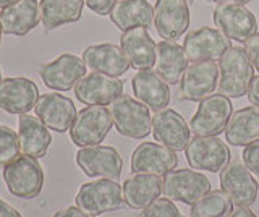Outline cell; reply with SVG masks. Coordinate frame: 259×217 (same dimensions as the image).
<instances>
[{"label":"cell","instance_id":"obj_1","mask_svg":"<svg viewBox=\"0 0 259 217\" xmlns=\"http://www.w3.org/2000/svg\"><path fill=\"white\" fill-rule=\"evenodd\" d=\"M253 78L254 67L245 47L232 46L219 60V93L227 98H243L248 94Z\"/></svg>","mask_w":259,"mask_h":217},{"label":"cell","instance_id":"obj_2","mask_svg":"<svg viewBox=\"0 0 259 217\" xmlns=\"http://www.w3.org/2000/svg\"><path fill=\"white\" fill-rule=\"evenodd\" d=\"M8 191L21 199H34L44 187V170L39 160L31 156H18L4 168Z\"/></svg>","mask_w":259,"mask_h":217},{"label":"cell","instance_id":"obj_3","mask_svg":"<svg viewBox=\"0 0 259 217\" xmlns=\"http://www.w3.org/2000/svg\"><path fill=\"white\" fill-rule=\"evenodd\" d=\"M75 203L86 212L99 215L125 209L123 188L120 183L110 179H101L81 185L75 196Z\"/></svg>","mask_w":259,"mask_h":217},{"label":"cell","instance_id":"obj_4","mask_svg":"<svg viewBox=\"0 0 259 217\" xmlns=\"http://www.w3.org/2000/svg\"><path fill=\"white\" fill-rule=\"evenodd\" d=\"M149 110L148 106L135 101L128 94H121L110 104V115L117 132L133 140H143L152 132V117Z\"/></svg>","mask_w":259,"mask_h":217},{"label":"cell","instance_id":"obj_5","mask_svg":"<svg viewBox=\"0 0 259 217\" xmlns=\"http://www.w3.org/2000/svg\"><path fill=\"white\" fill-rule=\"evenodd\" d=\"M113 120L105 106H88L81 109L70 128V138L78 148L97 146L112 130Z\"/></svg>","mask_w":259,"mask_h":217},{"label":"cell","instance_id":"obj_6","mask_svg":"<svg viewBox=\"0 0 259 217\" xmlns=\"http://www.w3.org/2000/svg\"><path fill=\"white\" fill-rule=\"evenodd\" d=\"M233 114L230 98L224 94H210L202 99L190 122L191 133L196 136H217L225 132Z\"/></svg>","mask_w":259,"mask_h":217},{"label":"cell","instance_id":"obj_7","mask_svg":"<svg viewBox=\"0 0 259 217\" xmlns=\"http://www.w3.org/2000/svg\"><path fill=\"white\" fill-rule=\"evenodd\" d=\"M185 154L191 168L210 173L222 172L230 162V149L217 136H196L186 146Z\"/></svg>","mask_w":259,"mask_h":217},{"label":"cell","instance_id":"obj_8","mask_svg":"<svg viewBox=\"0 0 259 217\" xmlns=\"http://www.w3.org/2000/svg\"><path fill=\"white\" fill-rule=\"evenodd\" d=\"M232 47V41L221 29L202 26L186 34L183 49L190 62H215Z\"/></svg>","mask_w":259,"mask_h":217},{"label":"cell","instance_id":"obj_9","mask_svg":"<svg viewBox=\"0 0 259 217\" xmlns=\"http://www.w3.org/2000/svg\"><path fill=\"white\" fill-rule=\"evenodd\" d=\"M210 191V180L204 173L180 168L164 175V195L172 201L193 206Z\"/></svg>","mask_w":259,"mask_h":217},{"label":"cell","instance_id":"obj_10","mask_svg":"<svg viewBox=\"0 0 259 217\" xmlns=\"http://www.w3.org/2000/svg\"><path fill=\"white\" fill-rule=\"evenodd\" d=\"M221 188L232 199L233 206H251L257 198L259 183L243 160L235 159L221 172Z\"/></svg>","mask_w":259,"mask_h":217},{"label":"cell","instance_id":"obj_11","mask_svg":"<svg viewBox=\"0 0 259 217\" xmlns=\"http://www.w3.org/2000/svg\"><path fill=\"white\" fill-rule=\"evenodd\" d=\"M76 164L84 175L96 179H110L117 180L121 175L123 159L118 151L112 146H88L81 148L76 152Z\"/></svg>","mask_w":259,"mask_h":217},{"label":"cell","instance_id":"obj_12","mask_svg":"<svg viewBox=\"0 0 259 217\" xmlns=\"http://www.w3.org/2000/svg\"><path fill=\"white\" fill-rule=\"evenodd\" d=\"M214 25L230 39L245 44L251 36L257 33V21L253 12L245 5L224 4L214 10Z\"/></svg>","mask_w":259,"mask_h":217},{"label":"cell","instance_id":"obj_13","mask_svg":"<svg viewBox=\"0 0 259 217\" xmlns=\"http://www.w3.org/2000/svg\"><path fill=\"white\" fill-rule=\"evenodd\" d=\"M86 63L73 54H62L55 60L44 63L39 68V75L49 90L70 91L81 78L86 76Z\"/></svg>","mask_w":259,"mask_h":217},{"label":"cell","instance_id":"obj_14","mask_svg":"<svg viewBox=\"0 0 259 217\" xmlns=\"http://www.w3.org/2000/svg\"><path fill=\"white\" fill-rule=\"evenodd\" d=\"M154 25L164 41L175 42L190 26V7L186 0H157Z\"/></svg>","mask_w":259,"mask_h":217},{"label":"cell","instance_id":"obj_15","mask_svg":"<svg viewBox=\"0 0 259 217\" xmlns=\"http://www.w3.org/2000/svg\"><path fill=\"white\" fill-rule=\"evenodd\" d=\"M219 86V63L196 62L186 68L180 81V98L198 102L212 94Z\"/></svg>","mask_w":259,"mask_h":217},{"label":"cell","instance_id":"obj_16","mask_svg":"<svg viewBox=\"0 0 259 217\" xmlns=\"http://www.w3.org/2000/svg\"><path fill=\"white\" fill-rule=\"evenodd\" d=\"M37 118L52 132H68L76 118V107L73 101L60 93H49L39 96L34 106Z\"/></svg>","mask_w":259,"mask_h":217},{"label":"cell","instance_id":"obj_17","mask_svg":"<svg viewBox=\"0 0 259 217\" xmlns=\"http://www.w3.org/2000/svg\"><path fill=\"white\" fill-rule=\"evenodd\" d=\"M123 94V81L107 75L93 73L79 79L75 86V96L86 106H109Z\"/></svg>","mask_w":259,"mask_h":217},{"label":"cell","instance_id":"obj_18","mask_svg":"<svg viewBox=\"0 0 259 217\" xmlns=\"http://www.w3.org/2000/svg\"><path fill=\"white\" fill-rule=\"evenodd\" d=\"M152 135L156 141L175 152L185 151L191 141V128L185 118L172 109L156 112L152 117Z\"/></svg>","mask_w":259,"mask_h":217},{"label":"cell","instance_id":"obj_19","mask_svg":"<svg viewBox=\"0 0 259 217\" xmlns=\"http://www.w3.org/2000/svg\"><path fill=\"white\" fill-rule=\"evenodd\" d=\"M177 165L178 157L175 151L165 148L160 143L146 141L133 151L132 156V170L135 173H154L164 177L175 170Z\"/></svg>","mask_w":259,"mask_h":217},{"label":"cell","instance_id":"obj_20","mask_svg":"<svg viewBox=\"0 0 259 217\" xmlns=\"http://www.w3.org/2000/svg\"><path fill=\"white\" fill-rule=\"evenodd\" d=\"M39 99V90L29 78H5L0 81V109L8 114H28Z\"/></svg>","mask_w":259,"mask_h":217},{"label":"cell","instance_id":"obj_21","mask_svg":"<svg viewBox=\"0 0 259 217\" xmlns=\"http://www.w3.org/2000/svg\"><path fill=\"white\" fill-rule=\"evenodd\" d=\"M120 47L135 70H151L157 62V44L146 28H133L120 37Z\"/></svg>","mask_w":259,"mask_h":217},{"label":"cell","instance_id":"obj_22","mask_svg":"<svg viewBox=\"0 0 259 217\" xmlns=\"http://www.w3.org/2000/svg\"><path fill=\"white\" fill-rule=\"evenodd\" d=\"M83 62L94 73L120 78L130 68L126 55L117 44H96L89 46L83 52Z\"/></svg>","mask_w":259,"mask_h":217},{"label":"cell","instance_id":"obj_23","mask_svg":"<svg viewBox=\"0 0 259 217\" xmlns=\"http://www.w3.org/2000/svg\"><path fill=\"white\" fill-rule=\"evenodd\" d=\"M133 94L154 112L167 109L170 104L168 83L154 70H140L132 79Z\"/></svg>","mask_w":259,"mask_h":217},{"label":"cell","instance_id":"obj_24","mask_svg":"<svg viewBox=\"0 0 259 217\" xmlns=\"http://www.w3.org/2000/svg\"><path fill=\"white\" fill-rule=\"evenodd\" d=\"M40 21L37 0H18L16 4L0 10V23L4 33L13 36H26Z\"/></svg>","mask_w":259,"mask_h":217},{"label":"cell","instance_id":"obj_25","mask_svg":"<svg viewBox=\"0 0 259 217\" xmlns=\"http://www.w3.org/2000/svg\"><path fill=\"white\" fill-rule=\"evenodd\" d=\"M121 188L128 207L144 209L164 193V180L154 173H135L123 182Z\"/></svg>","mask_w":259,"mask_h":217},{"label":"cell","instance_id":"obj_26","mask_svg":"<svg viewBox=\"0 0 259 217\" xmlns=\"http://www.w3.org/2000/svg\"><path fill=\"white\" fill-rule=\"evenodd\" d=\"M109 17L123 33L133 28L148 29L154 21V9L148 0H117Z\"/></svg>","mask_w":259,"mask_h":217},{"label":"cell","instance_id":"obj_27","mask_svg":"<svg viewBox=\"0 0 259 217\" xmlns=\"http://www.w3.org/2000/svg\"><path fill=\"white\" fill-rule=\"evenodd\" d=\"M18 140L23 154L40 159L52 143V135L39 118L23 114L18 122Z\"/></svg>","mask_w":259,"mask_h":217},{"label":"cell","instance_id":"obj_28","mask_svg":"<svg viewBox=\"0 0 259 217\" xmlns=\"http://www.w3.org/2000/svg\"><path fill=\"white\" fill-rule=\"evenodd\" d=\"M225 140L232 146H248L259 140V107L233 112L225 128Z\"/></svg>","mask_w":259,"mask_h":217},{"label":"cell","instance_id":"obj_29","mask_svg":"<svg viewBox=\"0 0 259 217\" xmlns=\"http://www.w3.org/2000/svg\"><path fill=\"white\" fill-rule=\"evenodd\" d=\"M157 73L168 84H178L188 68V57L183 46L172 41H160L157 44Z\"/></svg>","mask_w":259,"mask_h":217},{"label":"cell","instance_id":"obj_30","mask_svg":"<svg viewBox=\"0 0 259 217\" xmlns=\"http://www.w3.org/2000/svg\"><path fill=\"white\" fill-rule=\"evenodd\" d=\"M84 0H40V23L47 31L76 23L83 15Z\"/></svg>","mask_w":259,"mask_h":217},{"label":"cell","instance_id":"obj_31","mask_svg":"<svg viewBox=\"0 0 259 217\" xmlns=\"http://www.w3.org/2000/svg\"><path fill=\"white\" fill-rule=\"evenodd\" d=\"M233 211L232 199L222 190H210L191 206L190 217H229Z\"/></svg>","mask_w":259,"mask_h":217},{"label":"cell","instance_id":"obj_32","mask_svg":"<svg viewBox=\"0 0 259 217\" xmlns=\"http://www.w3.org/2000/svg\"><path fill=\"white\" fill-rule=\"evenodd\" d=\"M20 140L10 126L0 125V165H7L20 156Z\"/></svg>","mask_w":259,"mask_h":217},{"label":"cell","instance_id":"obj_33","mask_svg":"<svg viewBox=\"0 0 259 217\" xmlns=\"http://www.w3.org/2000/svg\"><path fill=\"white\" fill-rule=\"evenodd\" d=\"M138 217H180V211L172 199L159 198L148 207H144Z\"/></svg>","mask_w":259,"mask_h":217},{"label":"cell","instance_id":"obj_34","mask_svg":"<svg viewBox=\"0 0 259 217\" xmlns=\"http://www.w3.org/2000/svg\"><path fill=\"white\" fill-rule=\"evenodd\" d=\"M241 157H243L245 165L249 168V172L259 179V140L245 146Z\"/></svg>","mask_w":259,"mask_h":217},{"label":"cell","instance_id":"obj_35","mask_svg":"<svg viewBox=\"0 0 259 217\" xmlns=\"http://www.w3.org/2000/svg\"><path fill=\"white\" fill-rule=\"evenodd\" d=\"M84 4L89 7V10H93L99 17L110 15L113 5L117 4V0H84Z\"/></svg>","mask_w":259,"mask_h":217},{"label":"cell","instance_id":"obj_36","mask_svg":"<svg viewBox=\"0 0 259 217\" xmlns=\"http://www.w3.org/2000/svg\"><path fill=\"white\" fill-rule=\"evenodd\" d=\"M245 51L249 57V62L253 63L254 70L259 71V33L254 36H251L248 41L245 42Z\"/></svg>","mask_w":259,"mask_h":217},{"label":"cell","instance_id":"obj_37","mask_svg":"<svg viewBox=\"0 0 259 217\" xmlns=\"http://www.w3.org/2000/svg\"><path fill=\"white\" fill-rule=\"evenodd\" d=\"M54 217H96V215L86 212L84 209H81L79 206H70V207H65V209H60V211H57L54 214Z\"/></svg>","mask_w":259,"mask_h":217},{"label":"cell","instance_id":"obj_38","mask_svg":"<svg viewBox=\"0 0 259 217\" xmlns=\"http://www.w3.org/2000/svg\"><path fill=\"white\" fill-rule=\"evenodd\" d=\"M248 99L253 106L259 107V76H254L253 81L249 84V90H248Z\"/></svg>","mask_w":259,"mask_h":217},{"label":"cell","instance_id":"obj_39","mask_svg":"<svg viewBox=\"0 0 259 217\" xmlns=\"http://www.w3.org/2000/svg\"><path fill=\"white\" fill-rule=\"evenodd\" d=\"M0 217H23L13 206H10L5 201H0Z\"/></svg>","mask_w":259,"mask_h":217},{"label":"cell","instance_id":"obj_40","mask_svg":"<svg viewBox=\"0 0 259 217\" xmlns=\"http://www.w3.org/2000/svg\"><path fill=\"white\" fill-rule=\"evenodd\" d=\"M229 217H257V215H254V212L251 211V209H248L246 206H241L238 209H235Z\"/></svg>","mask_w":259,"mask_h":217},{"label":"cell","instance_id":"obj_41","mask_svg":"<svg viewBox=\"0 0 259 217\" xmlns=\"http://www.w3.org/2000/svg\"><path fill=\"white\" fill-rule=\"evenodd\" d=\"M217 5H224V4H237V5H245L248 2H253V0H210Z\"/></svg>","mask_w":259,"mask_h":217},{"label":"cell","instance_id":"obj_42","mask_svg":"<svg viewBox=\"0 0 259 217\" xmlns=\"http://www.w3.org/2000/svg\"><path fill=\"white\" fill-rule=\"evenodd\" d=\"M18 0H0V9H5V7H10L13 4H16Z\"/></svg>","mask_w":259,"mask_h":217},{"label":"cell","instance_id":"obj_43","mask_svg":"<svg viewBox=\"0 0 259 217\" xmlns=\"http://www.w3.org/2000/svg\"><path fill=\"white\" fill-rule=\"evenodd\" d=\"M2 34H4V28H2V23H0V44H2Z\"/></svg>","mask_w":259,"mask_h":217},{"label":"cell","instance_id":"obj_44","mask_svg":"<svg viewBox=\"0 0 259 217\" xmlns=\"http://www.w3.org/2000/svg\"><path fill=\"white\" fill-rule=\"evenodd\" d=\"M0 81H2V71H0Z\"/></svg>","mask_w":259,"mask_h":217},{"label":"cell","instance_id":"obj_45","mask_svg":"<svg viewBox=\"0 0 259 217\" xmlns=\"http://www.w3.org/2000/svg\"><path fill=\"white\" fill-rule=\"evenodd\" d=\"M186 2H188V4H190V2H193V0H186Z\"/></svg>","mask_w":259,"mask_h":217},{"label":"cell","instance_id":"obj_46","mask_svg":"<svg viewBox=\"0 0 259 217\" xmlns=\"http://www.w3.org/2000/svg\"><path fill=\"white\" fill-rule=\"evenodd\" d=\"M257 217H259V215H257Z\"/></svg>","mask_w":259,"mask_h":217}]
</instances>
